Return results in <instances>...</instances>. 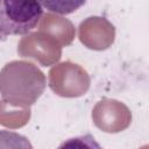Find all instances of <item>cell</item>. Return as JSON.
Wrapping results in <instances>:
<instances>
[{"label": "cell", "mask_w": 149, "mask_h": 149, "mask_svg": "<svg viewBox=\"0 0 149 149\" xmlns=\"http://www.w3.org/2000/svg\"><path fill=\"white\" fill-rule=\"evenodd\" d=\"M40 3L49 12L56 14H71L79 9L86 0H38Z\"/></svg>", "instance_id": "cell-3"}, {"label": "cell", "mask_w": 149, "mask_h": 149, "mask_svg": "<svg viewBox=\"0 0 149 149\" xmlns=\"http://www.w3.org/2000/svg\"><path fill=\"white\" fill-rule=\"evenodd\" d=\"M43 15L38 0H0V41L33 30Z\"/></svg>", "instance_id": "cell-2"}, {"label": "cell", "mask_w": 149, "mask_h": 149, "mask_svg": "<svg viewBox=\"0 0 149 149\" xmlns=\"http://www.w3.org/2000/svg\"><path fill=\"white\" fill-rule=\"evenodd\" d=\"M44 77L31 63L14 61L5 65L0 72V92L8 104L14 106H29L43 93L45 83L23 84Z\"/></svg>", "instance_id": "cell-1"}]
</instances>
